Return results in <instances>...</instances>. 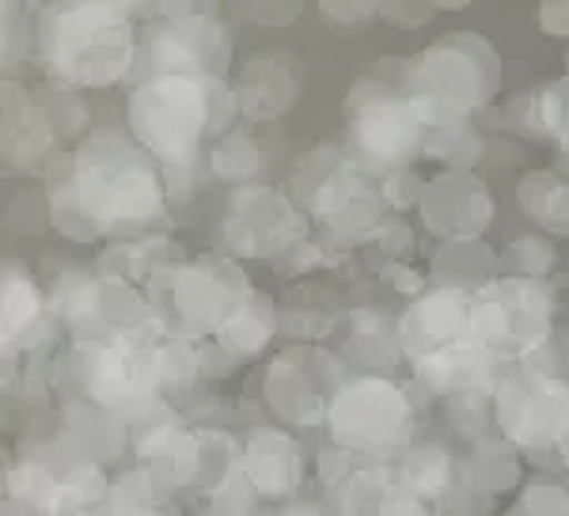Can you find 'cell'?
Returning a JSON list of instances; mask_svg holds the SVG:
<instances>
[{"instance_id":"obj_1","label":"cell","mask_w":569,"mask_h":516,"mask_svg":"<svg viewBox=\"0 0 569 516\" xmlns=\"http://www.w3.org/2000/svg\"><path fill=\"white\" fill-rule=\"evenodd\" d=\"M160 171L137 145L122 137H96L77 156L69 179L53 190L50 217L72 239L141 228L163 209Z\"/></svg>"},{"instance_id":"obj_13","label":"cell","mask_w":569,"mask_h":516,"mask_svg":"<svg viewBox=\"0 0 569 516\" xmlns=\"http://www.w3.org/2000/svg\"><path fill=\"white\" fill-rule=\"evenodd\" d=\"M520 206L528 209V217H536V225H543L547 232L569 236V182L558 175H528L520 182Z\"/></svg>"},{"instance_id":"obj_15","label":"cell","mask_w":569,"mask_h":516,"mask_svg":"<svg viewBox=\"0 0 569 516\" xmlns=\"http://www.w3.org/2000/svg\"><path fill=\"white\" fill-rule=\"evenodd\" d=\"M224 163H236L232 179H251L254 171H262L266 156H262L259 149H254V145L247 141L243 133H228V137H220L217 156H213V168H217V175L224 171Z\"/></svg>"},{"instance_id":"obj_12","label":"cell","mask_w":569,"mask_h":516,"mask_svg":"<svg viewBox=\"0 0 569 516\" xmlns=\"http://www.w3.org/2000/svg\"><path fill=\"white\" fill-rule=\"evenodd\" d=\"M273 327H278V319H273L270 300L251 292V297L224 319V327H220L217 335H220V343H224V349H232V354H259V349L270 343Z\"/></svg>"},{"instance_id":"obj_16","label":"cell","mask_w":569,"mask_h":516,"mask_svg":"<svg viewBox=\"0 0 569 516\" xmlns=\"http://www.w3.org/2000/svg\"><path fill=\"white\" fill-rule=\"evenodd\" d=\"M539 27L555 39L569 34V4H543L539 8Z\"/></svg>"},{"instance_id":"obj_6","label":"cell","mask_w":569,"mask_h":516,"mask_svg":"<svg viewBox=\"0 0 569 516\" xmlns=\"http://www.w3.org/2000/svg\"><path fill=\"white\" fill-rule=\"evenodd\" d=\"M335 437L353 448H383L402 445L410 429V403L395 384L380 376H365L361 384L342 387L335 410Z\"/></svg>"},{"instance_id":"obj_4","label":"cell","mask_w":569,"mask_h":516,"mask_svg":"<svg viewBox=\"0 0 569 516\" xmlns=\"http://www.w3.org/2000/svg\"><path fill=\"white\" fill-rule=\"evenodd\" d=\"M498 85V58L490 42L479 34H448L418 53L410 64V96L426 110L429 126L463 118L467 110H479L493 96Z\"/></svg>"},{"instance_id":"obj_5","label":"cell","mask_w":569,"mask_h":516,"mask_svg":"<svg viewBox=\"0 0 569 516\" xmlns=\"http://www.w3.org/2000/svg\"><path fill=\"white\" fill-rule=\"evenodd\" d=\"M429 118L410 91L357 88L350 99V141L357 163L380 168L383 175L410 168L421 145L429 141Z\"/></svg>"},{"instance_id":"obj_8","label":"cell","mask_w":569,"mask_h":516,"mask_svg":"<svg viewBox=\"0 0 569 516\" xmlns=\"http://www.w3.org/2000/svg\"><path fill=\"white\" fill-rule=\"evenodd\" d=\"M421 217L445 244H479L486 225L493 220L490 190L471 171H440L426 187Z\"/></svg>"},{"instance_id":"obj_10","label":"cell","mask_w":569,"mask_h":516,"mask_svg":"<svg viewBox=\"0 0 569 516\" xmlns=\"http://www.w3.org/2000/svg\"><path fill=\"white\" fill-rule=\"evenodd\" d=\"M243 478L251 483L254 494H289L300 478V456L292 437H281V433H254V445L247 448L243 459Z\"/></svg>"},{"instance_id":"obj_9","label":"cell","mask_w":569,"mask_h":516,"mask_svg":"<svg viewBox=\"0 0 569 516\" xmlns=\"http://www.w3.org/2000/svg\"><path fill=\"white\" fill-rule=\"evenodd\" d=\"M292 225H297V217H292L289 198H281L278 190L251 187L236 194L232 214L224 217V239L232 255L240 258L278 255L289 251L300 239V232H292Z\"/></svg>"},{"instance_id":"obj_3","label":"cell","mask_w":569,"mask_h":516,"mask_svg":"<svg viewBox=\"0 0 569 516\" xmlns=\"http://www.w3.org/2000/svg\"><path fill=\"white\" fill-rule=\"evenodd\" d=\"M42 53L58 80L72 88H107L130 72L137 39L126 8L77 4L42 16Z\"/></svg>"},{"instance_id":"obj_7","label":"cell","mask_w":569,"mask_h":516,"mask_svg":"<svg viewBox=\"0 0 569 516\" xmlns=\"http://www.w3.org/2000/svg\"><path fill=\"white\" fill-rule=\"evenodd\" d=\"M251 297L232 258L201 255L171 274V304L187 330H220L224 319Z\"/></svg>"},{"instance_id":"obj_17","label":"cell","mask_w":569,"mask_h":516,"mask_svg":"<svg viewBox=\"0 0 569 516\" xmlns=\"http://www.w3.org/2000/svg\"><path fill=\"white\" fill-rule=\"evenodd\" d=\"M566 64H569V61H566Z\"/></svg>"},{"instance_id":"obj_2","label":"cell","mask_w":569,"mask_h":516,"mask_svg":"<svg viewBox=\"0 0 569 516\" xmlns=\"http://www.w3.org/2000/svg\"><path fill=\"white\" fill-rule=\"evenodd\" d=\"M224 77H144L130 96V129L133 141L149 149L168 171H179L198 152L201 137H228V122L220 99H228Z\"/></svg>"},{"instance_id":"obj_14","label":"cell","mask_w":569,"mask_h":516,"mask_svg":"<svg viewBox=\"0 0 569 516\" xmlns=\"http://www.w3.org/2000/svg\"><path fill=\"white\" fill-rule=\"evenodd\" d=\"M42 311H46V300H42L39 285L27 278L23 270L8 266L4 270V343L12 346V338L23 343V338L39 327Z\"/></svg>"},{"instance_id":"obj_11","label":"cell","mask_w":569,"mask_h":516,"mask_svg":"<svg viewBox=\"0 0 569 516\" xmlns=\"http://www.w3.org/2000/svg\"><path fill=\"white\" fill-rule=\"evenodd\" d=\"M300 91V77L289 61L281 58H262L247 69L243 85H240V103L243 115L251 118H278L281 110L292 107Z\"/></svg>"}]
</instances>
